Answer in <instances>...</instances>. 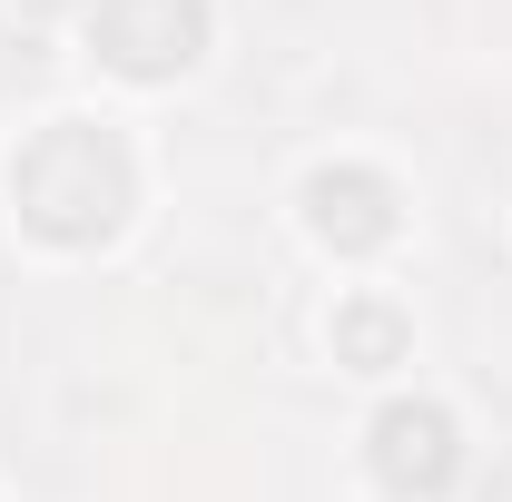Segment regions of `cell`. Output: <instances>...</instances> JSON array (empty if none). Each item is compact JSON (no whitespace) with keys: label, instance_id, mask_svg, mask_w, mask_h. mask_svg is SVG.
I'll return each mask as SVG.
<instances>
[{"label":"cell","instance_id":"4","mask_svg":"<svg viewBox=\"0 0 512 502\" xmlns=\"http://www.w3.org/2000/svg\"><path fill=\"white\" fill-rule=\"evenodd\" d=\"M335 355L355 365V375H384V365H404V315L384 306V296H355V306H335Z\"/></svg>","mask_w":512,"mask_h":502},{"label":"cell","instance_id":"3","mask_svg":"<svg viewBox=\"0 0 512 502\" xmlns=\"http://www.w3.org/2000/svg\"><path fill=\"white\" fill-rule=\"evenodd\" d=\"M325 197H345V217H306L325 247H384L394 237V197H384V178H365V168H316Z\"/></svg>","mask_w":512,"mask_h":502},{"label":"cell","instance_id":"2","mask_svg":"<svg viewBox=\"0 0 512 502\" xmlns=\"http://www.w3.org/2000/svg\"><path fill=\"white\" fill-rule=\"evenodd\" d=\"M375 473L394 493H444L453 483V414L444 404H384L375 414Z\"/></svg>","mask_w":512,"mask_h":502},{"label":"cell","instance_id":"1","mask_svg":"<svg viewBox=\"0 0 512 502\" xmlns=\"http://www.w3.org/2000/svg\"><path fill=\"white\" fill-rule=\"evenodd\" d=\"M197 30H207V0H89V40H99L109 69H128V79L188 69Z\"/></svg>","mask_w":512,"mask_h":502}]
</instances>
